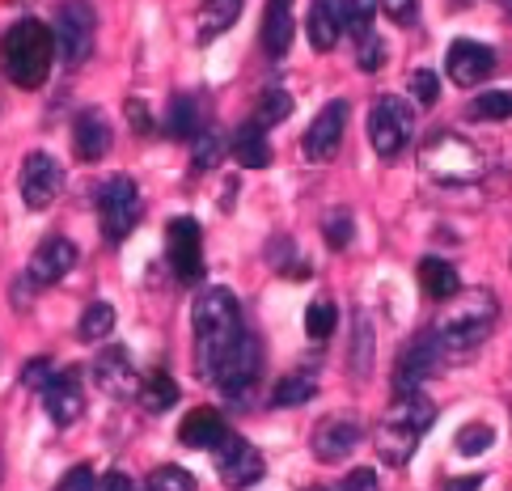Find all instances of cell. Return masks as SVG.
<instances>
[{"mask_svg":"<svg viewBox=\"0 0 512 491\" xmlns=\"http://www.w3.org/2000/svg\"><path fill=\"white\" fill-rule=\"evenodd\" d=\"M111 331H115V305H111V301L85 305V314H81V322H77V339H81V343H102Z\"/></svg>","mask_w":512,"mask_h":491,"instance_id":"obj_29","label":"cell"},{"mask_svg":"<svg viewBox=\"0 0 512 491\" xmlns=\"http://www.w3.org/2000/svg\"><path fill=\"white\" fill-rule=\"evenodd\" d=\"M381 13L394 26H415L419 22V0H381Z\"/></svg>","mask_w":512,"mask_h":491,"instance_id":"obj_42","label":"cell"},{"mask_svg":"<svg viewBox=\"0 0 512 491\" xmlns=\"http://www.w3.org/2000/svg\"><path fill=\"white\" fill-rule=\"evenodd\" d=\"M51 377H56L51 360H47V356H34V360H26V365H22V373H17V386H22V390H39V394H43Z\"/></svg>","mask_w":512,"mask_h":491,"instance_id":"obj_40","label":"cell"},{"mask_svg":"<svg viewBox=\"0 0 512 491\" xmlns=\"http://www.w3.org/2000/svg\"><path fill=\"white\" fill-rule=\"evenodd\" d=\"M242 17V0H199V17H195V26H199V43H212V39H221V34Z\"/></svg>","mask_w":512,"mask_h":491,"instance_id":"obj_26","label":"cell"},{"mask_svg":"<svg viewBox=\"0 0 512 491\" xmlns=\"http://www.w3.org/2000/svg\"><path fill=\"white\" fill-rule=\"evenodd\" d=\"M98 487V475L89 466H72L68 475L56 483V491H94Z\"/></svg>","mask_w":512,"mask_h":491,"instance_id":"obj_43","label":"cell"},{"mask_svg":"<svg viewBox=\"0 0 512 491\" xmlns=\"http://www.w3.org/2000/svg\"><path fill=\"white\" fill-rule=\"evenodd\" d=\"M347 30V0H309L305 34L314 51H335V43Z\"/></svg>","mask_w":512,"mask_h":491,"instance_id":"obj_20","label":"cell"},{"mask_svg":"<svg viewBox=\"0 0 512 491\" xmlns=\"http://www.w3.org/2000/svg\"><path fill=\"white\" fill-rule=\"evenodd\" d=\"M166 263L178 284H195L204 276V233L191 216H174L166 225Z\"/></svg>","mask_w":512,"mask_h":491,"instance_id":"obj_12","label":"cell"},{"mask_svg":"<svg viewBox=\"0 0 512 491\" xmlns=\"http://www.w3.org/2000/svg\"><path fill=\"white\" fill-rule=\"evenodd\" d=\"M199 132H204V123H199V98L178 94L166 111V136L170 140H195Z\"/></svg>","mask_w":512,"mask_h":491,"instance_id":"obj_27","label":"cell"},{"mask_svg":"<svg viewBox=\"0 0 512 491\" xmlns=\"http://www.w3.org/2000/svg\"><path fill=\"white\" fill-rule=\"evenodd\" d=\"M140 212H144V204H140V191H136L132 178L115 174L98 187V225H102V238L111 246H119L127 233L140 225Z\"/></svg>","mask_w":512,"mask_h":491,"instance_id":"obj_7","label":"cell"},{"mask_svg":"<svg viewBox=\"0 0 512 491\" xmlns=\"http://www.w3.org/2000/svg\"><path fill=\"white\" fill-rule=\"evenodd\" d=\"M229 153L237 166L246 170H267L271 166V144H267V127L259 119H250L246 127H237L233 140H229Z\"/></svg>","mask_w":512,"mask_h":491,"instance_id":"obj_23","label":"cell"},{"mask_svg":"<svg viewBox=\"0 0 512 491\" xmlns=\"http://www.w3.org/2000/svg\"><path fill=\"white\" fill-rule=\"evenodd\" d=\"M360 436H364V428H360L356 415H331V420H322L314 428V436H309V449H314L318 462L335 466V462H343L347 453L360 445Z\"/></svg>","mask_w":512,"mask_h":491,"instance_id":"obj_16","label":"cell"},{"mask_svg":"<svg viewBox=\"0 0 512 491\" xmlns=\"http://www.w3.org/2000/svg\"><path fill=\"white\" fill-rule=\"evenodd\" d=\"M496 322H500V301L491 297L487 288H470V293H462V301L441 318L436 335H441L445 352L462 356V352H474L479 343H487V335L496 331Z\"/></svg>","mask_w":512,"mask_h":491,"instance_id":"obj_5","label":"cell"},{"mask_svg":"<svg viewBox=\"0 0 512 491\" xmlns=\"http://www.w3.org/2000/svg\"><path fill=\"white\" fill-rule=\"evenodd\" d=\"M335 491H377V475L369 466H360V470H352V475H343V483Z\"/></svg>","mask_w":512,"mask_h":491,"instance_id":"obj_44","label":"cell"},{"mask_svg":"<svg viewBox=\"0 0 512 491\" xmlns=\"http://www.w3.org/2000/svg\"><path fill=\"white\" fill-rule=\"evenodd\" d=\"M17 191L30 212H43L56 204V195L64 191V166L51 153H26L22 174H17Z\"/></svg>","mask_w":512,"mask_h":491,"instance_id":"obj_13","label":"cell"},{"mask_svg":"<svg viewBox=\"0 0 512 491\" xmlns=\"http://www.w3.org/2000/svg\"><path fill=\"white\" fill-rule=\"evenodd\" d=\"M43 407L51 415V424L56 428H72L85 415V386H81V373L68 369V373H56L47 381L43 390Z\"/></svg>","mask_w":512,"mask_h":491,"instance_id":"obj_18","label":"cell"},{"mask_svg":"<svg viewBox=\"0 0 512 491\" xmlns=\"http://www.w3.org/2000/svg\"><path fill=\"white\" fill-rule=\"evenodd\" d=\"M322 238H326V246H331V250H347V246H352V212H331V216H326V221H322Z\"/></svg>","mask_w":512,"mask_h":491,"instance_id":"obj_39","label":"cell"},{"mask_svg":"<svg viewBox=\"0 0 512 491\" xmlns=\"http://www.w3.org/2000/svg\"><path fill=\"white\" fill-rule=\"evenodd\" d=\"M292 115V94H284V89H267V94L259 98V119L263 127H276V123H284Z\"/></svg>","mask_w":512,"mask_h":491,"instance_id":"obj_38","label":"cell"},{"mask_svg":"<svg viewBox=\"0 0 512 491\" xmlns=\"http://www.w3.org/2000/svg\"><path fill=\"white\" fill-rule=\"evenodd\" d=\"M94 30H98V13L89 0H64L56 13V47L64 64H85L94 51Z\"/></svg>","mask_w":512,"mask_h":491,"instance_id":"obj_10","label":"cell"},{"mask_svg":"<svg viewBox=\"0 0 512 491\" xmlns=\"http://www.w3.org/2000/svg\"><path fill=\"white\" fill-rule=\"evenodd\" d=\"M470 119H479V123L512 119V89H491V94H479L470 102Z\"/></svg>","mask_w":512,"mask_h":491,"instance_id":"obj_33","label":"cell"},{"mask_svg":"<svg viewBox=\"0 0 512 491\" xmlns=\"http://www.w3.org/2000/svg\"><path fill=\"white\" fill-rule=\"evenodd\" d=\"M491 68H496V51L483 47V43H474V39H457L449 47V56H445V72H449V81L453 85H479L491 77Z\"/></svg>","mask_w":512,"mask_h":491,"instance_id":"obj_19","label":"cell"},{"mask_svg":"<svg viewBox=\"0 0 512 491\" xmlns=\"http://www.w3.org/2000/svg\"><path fill=\"white\" fill-rule=\"evenodd\" d=\"M56 30H47L39 17H22L5 34V72L17 89H39L51 77L56 60Z\"/></svg>","mask_w":512,"mask_h":491,"instance_id":"obj_3","label":"cell"},{"mask_svg":"<svg viewBox=\"0 0 512 491\" xmlns=\"http://www.w3.org/2000/svg\"><path fill=\"white\" fill-rule=\"evenodd\" d=\"M441 356H445V343L441 335L432 331H419L407 348L398 352V365H394V394H415L428 386V377L441 369Z\"/></svg>","mask_w":512,"mask_h":491,"instance_id":"obj_9","label":"cell"},{"mask_svg":"<svg viewBox=\"0 0 512 491\" xmlns=\"http://www.w3.org/2000/svg\"><path fill=\"white\" fill-rule=\"evenodd\" d=\"M335 322H339V309H335L331 297L309 301V309H305V335H309V339H314V343L331 339V335H335Z\"/></svg>","mask_w":512,"mask_h":491,"instance_id":"obj_31","label":"cell"},{"mask_svg":"<svg viewBox=\"0 0 512 491\" xmlns=\"http://www.w3.org/2000/svg\"><path fill=\"white\" fill-rule=\"evenodd\" d=\"M292 47V0H267L263 13V51L271 60H284Z\"/></svg>","mask_w":512,"mask_h":491,"instance_id":"obj_24","label":"cell"},{"mask_svg":"<svg viewBox=\"0 0 512 491\" xmlns=\"http://www.w3.org/2000/svg\"><path fill=\"white\" fill-rule=\"evenodd\" d=\"M221 157H225V136H221V132H212V127H204V132L191 140V166L204 174V170H212Z\"/></svg>","mask_w":512,"mask_h":491,"instance_id":"obj_35","label":"cell"},{"mask_svg":"<svg viewBox=\"0 0 512 491\" xmlns=\"http://www.w3.org/2000/svg\"><path fill=\"white\" fill-rule=\"evenodd\" d=\"M212 462H216V475H221V483H225L229 491H250L254 483L267 475L263 453L254 449L246 436H237V432H229L225 441L212 449Z\"/></svg>","mask_w":512,"mask_h":491,"instance_id":"obj_11","label":"cell"},{"mask_svg":"<svg viewBox=\"0 0 512 491\" xmlns=\"http://www.w3.org/2000/svg\"><path fill=\"white\" fill-rule=\"evenodd\" d=\"M259 377H263V343H259V335L246 331L233 343V352L216 365L212 386L225 394V403H246L250 390L259 386Z\"/></svg>","mask_w":512,"mask_h":491,"instance_id":"obj_6","label":"cell"},{"mask_svg":"<svg viewBox=\"0 0 512 491\" xmlns=\"http://www.w3.org/2000/svg\"><path fill=\"white\" fill-rule=\"evenodd\" d=\"M191 331H195V369H199V377L212 381L216 365H221L233 352V343L246 335L242 305H237V297L225 284H212L199 293V301L191 309Z\"/></svg>","mask_w":512,"mask_h":491,"instance_id":"obj_1","label":"cell"},{"mask_svg":"<svg viewBox=\"0 0 512 491\" xmlns=\"http://www.w3.org/2000/svg\"><path fill=\"white\" fill-rule=\"evenodd\" d=\"M419 170L441 187H470L487 174V157L479 153V144H470L457 132H436L424 153H419Z\"/></svg>","mask_w":512,"mask_h":491,"instance_id":"obj_4","label":"cell"},{"mask_svg":"<svg viewBox=\"0 0 512 491\" xmlns=\"http://www.w3.org/2000/svg\"><path fill=\"white\" fill-rule=\"evenodd\" d=\"M411 94H415L419 106H432L436 98H441V81H436L432 68H415L411 72Z\"/></svg>","mask_w":512,"mask_h":491,"instance_id":"obj_41","label":"cell"},{"mask_svg":"<svg viewBox=\"0 0 512 491\" xmlns=\"http://www.w3.org/2000/svg\"><path fill=\"white\" fill-rule=\"evenodd\" d=\"M504 5H508V9H512V0H504Z\"/></svg>","mask_w":512,"mask_h":491,"instance_id":"obj_49","label":"cell"},{"mask_svg":"<svg viewBox=\"0 0 512 491\" xmlns=\"http://www.w3.org/2000/svg\"><path fill=\"white\" fill-rule=\"evenodd\" d=\"M89 377H94V386L106 398H119V403H127V398H140V386H144V377L136 373L127 348H102L94 356V365H89Z\"/></svg>","mask_w":512,"mask_h":491,"instance_id":"obj_14","label":"cell"},{"mask_svg":"<svg viewBox=\"0 0 512 491\" xmlns=\"http://www.w3.org/2000/svg\"><path fill=\"white\" fill-rule=\"evenodd\" d=\"M483 487V475H466V479H449L445 491H479Z\"/></svg>","mask_w":512,"mask_h":491,"instance_id":"obj_47","label":"cell"},{"mask_svg":"<svg viewBox=\"0 0 512 491\" xmlns=\"http://www.w3.org/2000/svg\"><path fill=\"white\" fill-rule=\"evenodd\" d=\"M491 445H496V428L491 424H466L453 436V449L462 453V458H479V453H487Z\"/></svg>","mask_w":512,"mask_h":491,"instance_id":"obj_36","label":"cell"},{"mask_svg":"<svg viewBox=\"0 0 512 491\" xmlns=\"http://www.w3.org/2000/svg\"><path fill=\"white\" fill-rule=\"evenodd\" d=\"M419 288H424L428 301H453L457 293H462V276H457V267L445 263V259H428L419 263Z\"/></svg>","mask_w":512,"mask_h":491,"instance_id":"obj_25","label":"cell"},{"mask_svg":"<svg viewBox=\"0 0 512 491\" xmlns=\"http://www.w3.org/2000/svg\"><path fill=\"white\" fill-rule=\"evenodd\" d=\"M314 394H318L314 377H309V373H292V377L280 381L276 390H271V407H305Z\"/></svg>","mask_w":512,"mask_h":491,"instance_id":"obj_30","label":"cell"},{"mask_svg":"<svg viewBox=\"0 0 512 491\" xmlns=\"http://www.w3.org/2000/svg\"><path fill=\"white\" fill-rule=\"evenodd\" d=\"M127 115H132V127H136V132H153V123H149V106H144L140 98L127 102Z\"/></svg>","mask_w":512,"mask_h":491,"instance_id":"obj_46","label":"cell"},{"mask_svg":"<svg viewBox=\"0 0 512 491\" xmlns=\"http://www.w3.org/2000/svg\"><path fill=\"white\" fill-rule=\"evenodd\" d=\"M369 369H373V322L356 309V322H352V373L369 377Z\"/></svg>","mask_w":512,"mask_h":491,"instance_id":"obj_32","label":"cell"},{"mask_svg":"<svg viewBox=\"0 0 512 491\" xmlns=\"http://www.w3.org/2000/svg\"><path fill=\"white\" fill-rule=\"evenodd\" d=\"M195 475L191 470H182V466H157L149 479H144L140 491H195Z\"/></svg>","mask_w":512,"mask_h":491,"instance_id":"obj_37","label":"cell"},{"mask_svg":"<svg viewBox=\"0 0 512 491\" xmlns=\"http://www.w3.org/2000/svg\"><path fill=\"white\" fill-rule=\"evenodd\" d=\"M305 491H326V487H305Z\"/></svg>","mask_w":512,"mask_h":491,"instance_id":"obj_48","label":"cell"},{"mask_svg":"<svg viewBox=\"0 0 512 491\" xmlns=\"http://www.w3.org/2000/svg\"><path fill=\"white\" fill-rule=\"evenodd\" d=\"M343 132H347V102L335 98V102H326L314 115V123L305 127V140H301L305 157L309 161H331L339 153V144H343Z\"/></svg>","mask_w":512,"mask_h":491,"instance_id":"obj_15","label":"cell"},{"mask_svg":"<svg viewBox=\"0 0 512 491\" xmlns=\"http://www.w3.org/2000/svg\"><path fill=\"white\" fill-rule=\"evenodd\" d=\"M94 491H140V487H136L132 479H127L123 470H111V475H102V479H98V487H94Z\"/></svg>","mask_w":512,"mask_h":491,"instance_id":"obj_45","label":"cell"},{"mask_svg":"<svg viewBox=\"0 0 512 491\" xmlns=\"http://www.w3.org/2000/svg\"><path fill=\"white\" fill-rule=\"evenodd\" d=\"M377 9H381V0H347V30H352L356 47L369 43V39H377V30H373Z\"/></svg>","mask_w":512,"mask_h":491,"instance_id":"obj_34","label":"cell"},{"mask_svg":"<svg viewBox=\"0 0 512 491\" xmlns=\"http://www.w3.org/2000/svg\"><path fill=\"white\" fill-rule=\"evenodd\" d=\"M229 436V424H225V415L216 411V407H195L187 420L178 424V441L182 445H191V449H216Z\"/></svg>","mask_w":512,"mask_h":491,"instance_id":"obj_22","label":"cell"},{"mask_svg":"<svg viewBox=\"0 0 512 491\" xmlns=\"http://www.w3.org/2000/svg\"><path fill=\"white\" fill-rule=\"evenodd\" d=\"M174 403H178L174 377H170L166 369H153L149 377H144V386H140V407L153 411V415H161V411H170Z\"/></svg>","mask_w":512,"mask_h":491,"instance_id":"obj_28","label":"cell"},{"mask_svg":"<svg viewBox=\"0 0 512 491\" xmlns=\"http://www.w3.org/2000/svg\"><path fill=\"white\" fill-rule=\"evenodd\" d=\"M415 136V111L394 94H381L369 111V144L381 161H394Z\"/></svg>","mask_w":512,"mask_h":491,"instance_id":"obj_8","label":"cell"},{"mask_svg":"<svg viewBox=\"0 0 512 491\" xmlns=\"http://www.w3.org/2000/svg\"><path fill=\"white\" fill-rule=\"evenodd\" d=\"M111 144H115L111 119H106L98 106H94V111H81L77 115V123H72V149H77V157L85 161V166L102 161L106 153H111Z\"/></svg>","mask_w":512,"mask_h":491,"instance_id":"obj_21","label":"cell"},{"mask_svg":"<svg viewBox=\"0 0 512 491\" xmlns=\"http://www.w3.org/2000/svg\"><path fill=\"white\" fill-rule=\"evenodd\" d=\"M77 267V246H72L68 238H43L39 250L30 254V267H26V284L34 288H51V284H60L68 271Z\"/></svg>","mask_w":512,"mask_h":491,"instance_id":"obj_17","label":"cell"},{"mask_svg":"<svg viewBox=\"0 0 512 491\" xmlns=\"http://www.w3.org/2000/svg\"><path fill=\"white\" fill-rule=\"evenodd\" d=\"M432 424H436V403L424 390L394 394V407L381 415V424L373 428V445L381 453V462L402 470L415 458V449H419V441H424V432Z\"/></svg>","mask_w":512,"mask_h":491,"instance_id":"obj_2","label":"cell"}]
</instances>
